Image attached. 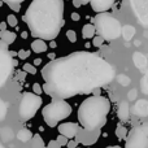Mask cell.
<instances>
[{"instance_id":"1","label":"cell","mask_w":148,"mask_h":148,"mask_svg":"<svg viewBox=\"0 0 148 148\" xmlns=\"http://www.w3.org/2000/svg\"><path fill=\"white\" fill-rule=\"evenodd\" d=\"M42 77L46 82L42 88L47 95L68 99L110 83L114 69L96 53L74 52L48 62L42 69Z\"/></svg>"},{"instance_id":"2","label":"cell","mask_w":148,"mask_h":148,"mask_svg":"<svg viewBox=\"0 0 148 148\" xmlns=\"http://www.w3.org/2000/svg\"><path fill=\"white\" fill-rule=\"evenodd\" d=\"M23 20L33 36L53 40L64 25V0H33Z\"/></svg>"},{"instance_id":"3","label":"cell","mask_w":148,"mask_h":148,"mask_svg":"<svg viewBox=\"0 0 148 148\" xmlns=\"http://www.w3.org/2000/svg\"><path fill=\"white\" fill-rule=\"evenodd\" d=\"M110 103L107 97L94 95L83 100L78 109V120L86 130H100L107 122Z\"/></svg>"},{"instance_id":"4","label":"cell","mask_w":148,"mask_h":148,"mask_svg":"<svg viewBox=\"0 0 148 148\" xmlns=\"http://www.w3.org/2000/svg\"><path fill=\"white\" fill-rule=\"evenodd\" d=\"M95 30L104 40H114L121 36V23L116 17L105 12H100L94 18Z\"/></svg>"},{"instance_id":"5","label":"cell","mask_w":148,"mask_h":148,"mask_svg":"<svg viewBox=\"0 0 148 148\" xmlns=\"http://www.w3.org/2000/svg\"><path fill=\"white\" fill-rule=\"evenodd\" d=\"M70 114L72 107L64 99H52V101L42 109V116L49 127H55L60 121L68 118Z\"/></svg>"},{"instance_id":"6","label":"cell","mask_w":148,"mask_h":148,"mask_svg":"<svg viewBox=\"0 0 148 148\" xmlns=\"http://www.w3.org/2000/svg\"><path fill=\"white\" fill-rule=\"evenodd\" d=\"M42 105V97L34 92H25L20 103V116L23 121H27L36 114Z\"/></svg>"},{"instance_id":"7","label":"cell","mask_w":148,"mask_h":148,"mask_svg":"<svg viewBox=\"0 0 148 148\" xmlns=\"http://www.w3.org/2000/svg\"><path fill=\"white\" fill-rule=\"evenodd\" d=\"M125 148H148V125L143 123L129 133Z\"/></svg>"},{"instance_id":"8","label":"cell","mask_w":148,"mask_h":148,"mask_svg":"<svg viewBox=\"0 0 148 148\" xmlns=\"http://www.w3.org/2000/svg\"><path fill=\"white\" fill-rule=\"evenodd\" d=\"M14 65H16V61H13L8 49H4L0 47V87H3L7 83L8 78H9L13 72V66Z\"/></svg>"},{"instance_id":"9","label":"cell","mask_w":148,"mask_h":148,"mask_svg":"<svg viewBox=\"0 0 148 148\" xmlns=\"http://www.w3.org/2000/svg\"><path fill=\"white\" fill-rule=\"evenodd\" d=\"M91 4V8L94 12H105V10L110 9L112 5L114 4V0H73L74 7H81L84 4Z\"/></svg>"},{"instance_id":"10","label":"cell","mask_w":148,"mask_h":148,"mask_svg":"<svg viewBox=\"0 0 148 148\" xmlns=\"http://www.w3.org/2000/svg\"><path fill=\"white\" fill-rule=\"evenodd\" d=\"M130 3L136 18L146 27L148 23V0H130Z\"/></svg>"},{"instance_id":"11","label":"cell","mask_w":148,"mask_h":148,"mask_svg":"<svg viewBox=\"0 0 148 148\" xmlns=\"http://www.w3.org/2000/svg\"><path fill=\"white\" fill-rule=\"evenodd\" d=\"M99 134H100V130H86V129L79 127L78 133L75 134L74 138H75L77 142H81V143L90 146V144H94L97 140Z\"/></svg>"},{"instance_id":"12","label":"cell","mask_w":148,"mask_h":148,"mask_svg":"<svg viewBox=\"0 0 148 148\" xmlns=\"http://www.w3.org/2000/svg\"><path fill=\"white\" fill-rule=\"evenodd\" d=\"M78 130H79V126L74 122H65L59 126V133L61 135L66 136L68 139H73L75 136V134L78 133Z\"/></svg>"},{"instance_id":"13","label":"cell","mask_w":148,"mask_h":148,"mask_svg":"<svg viewBox=\"0 0 148 148\" xmlns=\"http://www.w3.org/2000/svg\"><path fill=\"white\" fill-rule=\"evenodd\" d=\"M133 113L139 117H147L148 116V101L146 99H139L135 101L133 108Z\"/></svg>"},{"instance_id":"14","label":"cell","mask_w":148,"mask_h":148,"mask_svg":"<svg viewBox=\"0 0 148 148\" xmlns=\"http://www.w3.org/2000/svg\"><path fill=\"white\" fill-rule=\"evenodd\" d=\"M133 61L134 65L138 68L143 74L147 73V57L146 55H143L142 52H135L133 55Z\"/></svg>"},{"instance_id":"15","label":"cell","mask_w":148,"mask_h":148,"mask_svg":"<svg viewBox=\"0 0 148 148\" xmlns=\"http://www.w3.org/2000/svg\"><path fill=\"white\" fill-rule=\"evenodd\" d=\"M130 117V108H129V103L126 101H121L120 103V107H118V118L123 122L129 120Z\"/></svg>"},{"instance_id":"16","label":"cell","mask_w":148,"mask_h":148,"mask_svg":"<svg viewBox=\"0 0 148 148\" xmlns=\"http://www.w3.org/2000/svg\"><path fill=\"white\" fill-rule=\"evenodd\" d=\"M47 48H48V46H47L46 40L44 39H35V40L31 43V49H33L35 53H42V52H46Z\"/></svg>"},{"instance_id":"17","label":"cell","mask_w":148,"mask_h":148,"mask_svg":"<svg viewBox=\"0 0 148 148\" xmlns=\"http://www.w3.org/2000/svg\"><path fill=\"white\" fill-rule=\"evenodd\" d=\"M135 27L131 25H126L123 26V27H121V35L123 36V39H125L126 42L131 40L133 39V36L135 35Z\"/></svg>"},{"instance_id":"18","label":"cell","mask_w":148,"mask_h":148,"mask_svg":"<svg viewBox=\"0 0 148 148\" xmlns=\"http://www.w3.org/2000/svg\"><path fill=\"white\" fill-rule=\"evenodd\" d=\"M0 40H3L4 43H7L9 46L16 40V34L8 30H0Z\"/></svg>"},{"instance_id":"19","label":"cell","mask_w":148,"mask_h":148,"mask_svg":"<svg viewBox=\"0 0 148 148\" xmlns=\"http://www.w3.org/2000/svg\"><path fill=\"white\" fill-rule=\"evenodd\" d=\"M95 33H96V30H95V26L92 25V23H87V25H84L83 27H82V36H83L84 39L92 38V36L95 35Z\"/></svg>"},{"instance_id":"20","label":"cell","mask_w":148,"mask_h":148,"mask_svg":"<svg viewBox=\"0 0 148 148\" xmlns=\"http://www.w3.org/2000/svg\"><path fill=\"white\" fill-rule=\"evenodd\" d=\"M17 138H18V140H21L22 143H27V142L31 140V138H33V133H31L30 130H27V129H21L17 133Z\"/></svg>"},{"instance_id":"21","label":"cell","mask_w":148,"mask_h":148,"mask_svg":"<svg viewBox=\"0 0 148 148\" xmlns=\"http://www.w3.org/2000/svg\"><path fill=\"white\" fill-rule=\"evenodd\" d=\"M117 82L120 84H122V86H127V84H130L131 79L129 78L127 75H125V74H118L117 75Z\"/></svg>"},{"instance_id":"22","label":"cell","mask_w":148,"mask_h":148,"mask_svg":"<svg viewBox=\"0 0 148 148\" xmlns=\"http://www.w3.org/2000/svg\"><path fill=\"white\" fill-rule=\"evenodd\" d=\"M116 135H117L120 139H125L126 135H127V130H126V129L123 127L122 125H120V126H117V130H116Z\"/></svg>"},{"instance_id":"23","label":"cell","mask_w":148,"mask_h":148,"mask_svg":"<svg viewBox=\"0 0 148 148\" xmlns=\"http://www.w3.org/2000/svg\"><path fill=\"white\" fill-rule=\"evenodd\" d=\"M5 116H7V105H5V103L1 99H0V121L4 120Z\"/></svg>"},{"instance_id":"24","label":"cell","mask_w":148,"mask_h":148,"mask_svg":"<svg viewBox=\"0 0 148 148\" xmlns=\"http://www.w3.org/2000/svg\"><path fill=\"white\" fill-rule=\"evenodd\" d=\"M140 88H142V92H143L144 95L148 94V86H147V73L143 75V78H142L140 81Z\"/></svg>"},{"instance_id":"25","label":"cell","mask_w":148,"mask_h":148,"mask_svg":"<svg viewBox=\"0 0 148 148\" xmlns=\"http://www.w3.org/2000/svg\"><path fill=\"white\" fill-rule=\"evenodd\" d=\"M23 72L26 73H30V74H35L36 73V69L34 68L33 64H23Z\"/></svg>"},{"instance_id":"26","label":"cell","mask_w":148,"mask_h":148,"mask_svg":"<svg viewBox=\"0 0 148 148\" xmlns=\"http://www.w3.org/2000/svg\"><path fill=\"white\" fill-rule=\"evenodd\" d=\"M94 38V40H92V44H94L95 47H103V43H104V39L101 38L100 35H97V36H92Z\"/></svg>"},{"instance_id":"27","label":"cell","mask_w":148,"mask_h":148,"mask_svg":"<svg viewBox=\"0 0 148 148\" xmlns=\"http://www.w3.org/2000/svg\"><path fill=\"white\" fill-rule=\"evenodd\" d=\"M66 36H68V39H69V42H72V43H75L77 42V33L74 30H68Z\"/></svg>"},{"instance_id":"28","label":"cell","mask_w":148,"mask_h":148,"mask_svg":"<svg viewBox=\"0 0 148 148\" xmlns=\"http://www.w3.org/2000/svg\"><path fill=\"white\" fill-rule=\"evenodd\" d=\"M7 21H8V25H9V26H17V23H18L17 17H16V16H13V14L8 16Z\"/></svg>"},{"instance_id":"29","label":"cell","mask_w":148,"mask_h":148,"mask_svg":"<svg viewBox=\"0 0 148 148\" xmlns=\"http://www.w3.org/2000/svg\"><path fill=\"white\" fill-rule=\"evenodd\" d=\"M17 56H18V59L25 60V59H27V57L30 56V51H23V49H21V51L17 52Z\"/></svg>"},{"instance_id":"30","label":"cell","mask_w":148,"mask_h":148,"mask_svg":"<svg viewBox=\"0 0 148 148\" xmlns=\"http://www.w3.org/2000/svg\"><path fill=\"white\" fill-rule=\"evenodd\" d=\"M56 142L60 144V146H66V143H68V138H66V136H64V135H61V134H60V135L57 136Z\"/></svg>"},{"instance_id":"31","label":"cell","mask_w":148,"mask_h":148,"mask_svg":"<svg viewBox=\"0 0 148 148\" xmlns=\"http://www.w3.org/2000/svg\"><path fill=\"white\" fill-rule=\"evenodd\" d=\"M136 95H138V90L133 88V90H131V91L127 94V99H129V100H135V99H138V97H136Z\"/></svg>"},{"instance_id":"32","label":"cell","mask_w":148,"mask_h":148,"mask_svg":"<svg viewBox=\"0 0 148 148\" xmlns=\"http://www.w3.org/2000/svg\"><path fill=\"white\" fill-rule=\"evenodd\" d=\"M33 90H34V94H36V95L42 94V86L39 83H34L33 84Z\"/></svg>"},{"instance_id":"33","label":"cell","mask_w":148,"mask_h":148,"mask_svg":"<svg viewBox=\"0 0 148 148\" xmlns=\"http://www.w3.org/2000/svg\"><path fill=\"white\" fill-rule=\"evenodd\" d=\"M47 148H61V146H60L59 143H57L56 140H49L48 146H47Z\"/></svg>"},{"instance_id":"34","label":"cell","mask_w":148,"mask_h":148,"mask_svg":"<svg viewBox=\"0 0 148 148\" xmlns=\"http://www.w3.org/2000/svg\"><path fill=\"white\" fill-rule=\"evenodd\" d=\"M66 146H68V148H75L77 146H78V142L77 140H68Z\"/></svg>"},{"instance_id":"35","label":"cell","mask_w":148,"mask_h":148,"mask_svg":"<svg viewBox=\"0 0 148 148\" xmlns=\"http://www.w3.org/2000/svg\"><path fill=\"white\" fill-rule=\"evenodd\" d=\"M3 1H5L7 4H21L25 0H3Z\"/></svg>"},{"instance_id":"36","label":"cell","mask_w":148,"mask_h":148,"mask_svg":"<svg viewBox=\"0 0 148 148\" xmlns=\"http://www.w3.org/2000/svg\"><path fill=\"white\" fill-rule=\"evenodd\" d=\"M9 7L12 8L14 12H18V10H20V4H9Z\"/></svg>"},{"instance_id":"37","label":"cell","mask_w":148,"mask_h":148,"mask_svg":"<svg viewBox=\"0 0 148 148\" xmlns=\"http://www.w3.org/2000/svg\"><path fill=\"white\" fill-rule=\"evenodd\" d=\"M0 47H1V48H4V49H8V44L4 43L3 40H0Z\"/></svg>"},{"instance_id":"38","label":"cell","mask_w":148,"mask_h":148,"mask_svg":"<svg viewBox=\"0 0 148 148\" xmlns=\"http://www.w3.org/2000/svg\"><path fill=\"white\" fill-rule=\"evenodd\" d=\"M72 18H73L74 21H78V20H79V14H78V13H73V14H72Z\"/></svg>"},{"instance_id":"39","label":"cell","mask_w":148,"mask_h":148,"mask_svg":"<svg viewBox=\"0 0 148 148\" xmlns=\"http://www.w3.org/2000/svg\"><path fill=\"white\" fill-rule=\"evenodd\" d=\"M42 64V60L40 59H35V60H34V66H35V65H40Z\"/></svg>"},{"instance_id":"40","label":"cell","mask_w":148,"mask_h":148,"mask_svg":"<svg viewBox=\"0 0 148 148\" xmlns=\"http://www.w3.org/2000/svg\"><path fill=\"white\" fill-rule=\"evenodd\" d=\"M5 27H7V23H5V22L0 23V30H5Z\"/></svg>"},{"instance_id":"41","label":"cell","mask_w":148,"mask_h":148,"mask_svg":"<svg viewBox=\"0 0 148 148\" xmlns=\"http://www.w3.org/2000/svg\"><path fill=\"white\" fill-rule=\"evenodd\" d=\"M48 57H49V59H51V60H53V59H55V57H56V56H55L53 53H51V55H48Z\"/></svg>"},{"instance_id":"42","label":"cell","mask_w":148,"mask_h":148,"mask_svg":"<svg viewBox=\"0 0 148 148\" xmlns=\"http://www.w3.org/2000/svg\"><path fill=\"white\" fill-rule=\"evenodd\" d=\"M107 148H121V147H118V146H109V147H107Z\"/></svg>"},{"instance_id":"43","label":"cell","mask_w":148,"mask_h":148,"mask_svg":"<svg viewBox=\"0 0 148 148\" xmlns=\"http://www.w3.org/2000/svg\"><path fill=\"white\" fill-rule=\"evenodd\" d=\"M22 38H27V34H26V33H22Z\"/></svg>"},{"instance_id":"44","label":"cell","mask_w":148,"mask_h":148,"mask_svg":"<svg viewBox=\"0 0 148 148\" xmlns=\"http://www.w3.org/2000/svg\"><path fill=\"white\" fill-rule=\"evenodd\" d=\"M51 47H52V48H55V47H56V43H53V42H52V43H51Z\"/></svg>"},{"instance_id":"45","label":"cell","mask_w":148,"mask_h":148,"mask_svg":"<svg viewBox=\"0 0 148 148\" xmlns=\"http://www.w3.org/2000/svg\"><path fill=\"white\" fill-rule=\"evenodd\" d=\"M0 148H4V147H3V146H1V144H0Z\"/></svg>"},{"instance_id":"46","label":"cell","mask_w":148,"mask_h":148,"mask_svg":"<svg viewBox=\"0 0 148 148\" xmlns=\"http://www.w3.org/2000/svg\"><path fill=\"white\" fill-rule=\"evenodd\" d=\"M75 148H77V147H75Z\"/></svg>"}]
</instances>
